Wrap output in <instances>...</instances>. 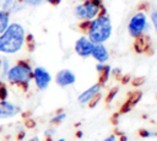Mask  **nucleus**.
Masks as SVG:
<instances>
[{
	"instance_id": "f257e3e1",
	"label": "nucleus",
	"mask_w": 157,
	"mask_h": 141,
	"mask_svg": "<svg viewBox=\"0 0 157 141\" xmlns=\"http://www.w3.org/2000/svg\"><path fill=\"white\" fill-rule=\"evenodd\" d=\"M26 31L22 25L12 22L0 34V53L1 54H16L25 45Z\"/></svg>"
},
{
	"instance_id": "f03ea898",
	"label": "nucleus",
	"mask_w": 157,
	"mask_h": 141,
	"mask_svg": "<svg viewBox=\"0 0 157 141\" xmlns=\"http://www.w3.org/2000/svg\"><path fill=\"white\" fill-rule=\"evenodd\" d=\"M6 80L11 86H15L23 92H27L29 83L33 80V67L28 59H20L10 66Z\"/></svg>"
},
{
	"instance_id": "7ed1b4c3",
	"label": "nucleus",
	"mask_w": 157,
	"mask_h": 141,
	"mask_svg": "<svg viewBox=\"0 0 157 141\" xmlns=\"http://www.w3.org/2000/svg\"><path fill=\"white\" fill-rule=\"evenodd\" d=\"M112 21L109 18L108 15H99L96 18L91 20L87 34H88V39L93 43V44H98V43H104L105 40L109 39L110 34H112Z\"/></svg>"
},
{
	"instance_id": "20e7f679",
	"label": "nucleus",
	"mask_w": 157,
	"mask_h": 141,
	"mask_svg": "<svg viewBox=\"0 0 157 141\" xmlns=\"http://www.w3.org/2000/svg\"><path fill=\"white\" fill-rule=\"evenodd\" d=\"M74 13L80 20L91 21L99 15H107V10L102 0H85L75 7Z\"/></svg>"
},
{
	"instance_id": "39448f33",
	"label": "nucleus",
	"mask_w": 157,
	"mask_h": 141,
	"mask_svg": "<svg viewBox=\"0 0 157 141\" xmlns=\"http://www.w3.org/2000/svg\"><path fill=\"white\" fill-rule=\"evenodd\" d=\"M147 28H148L147 17L146 13L142 11H137L136 13H134L128 23V32L132 38H137L145 34Z\"/></svg>"
},
{
	"instance_id": "423d86ee",
	"label": "nucleus",
	"mask_w": 157,
	"mask_h": 141,
	"mask_svg": "<svg viewBox=\"0 0 157 141\" xmlns=\"http://www.w3.org/2000/svg\"><path fill=\"white\" fill-rule=\"evenodd\" d=\"M36 87L39 91H44L48 88V86L52 82V75L49 71L43 66H36L33 69V80Z\"/></svg>"
},
{
	"instance_id": "0eeeda50",
	"label": "nucleus",
	"mask_w": 157,
	"mask_h": 141,
	"mask_svg": "<svg viewBox=\"0 0 157 141\" xmlns=\"http://www.w3.org/2000/svg\"><path fill=\"white\" fill-rule=\"evenodd\" d=\"M93 43L87 38V37H80L75 42V51L78 56L81 58H88L92 54L93 49Z\"/></svg>"
},
{
	"instance_id": "6e6552de",
	"label": "nucleus",
	"mask_w": 157,
	"mask_h": 141,
	"mask_svg": "<svg viewBox=\"0 0 157 141\" xmlns=\"http://www.w3.org/2000/svg\"><path fill=\"white\" fill-rule=\"evenodd\" d=\"M135 42H134V50L135 53L137 54H147V55H151L153 53L152 50V45H151V40L148 38V36L146 34H142L137 38H134Z\"/></svg>"
},
{
	"instance_id": "1a4fd4ad",
	"label": "nucleus",
	"mask_w": 157,
	"mask_h": 141,
	"mask_svg": "<svg viewBox=\"0 0 157 141\" xmlns=\"http://www.w3.org/2000/svg\"><path fill=\"white\" fill-rule=\"evenodd\" d=\"M75 82H76V76L69 69H63L58 71L55 75V83L59 87H67V86L74 85Z\"/></svg>"
},
{
	"instance_id": "9d476101",
	"label": "nucleus",
	"mask_w": 157,
	"mask_h": 141,
	"mask_svg": "<svg viewBox=\"0 0 157 141\" xmlns=\"http://www.w3.org/2000/svg\"><path fill=\"white\" fill-rule=\"evenodd\" d=\"M21 112V108L7 99H0V119H9L17 115Z\"/></svg>"
},
{
	"instance_id": "9b49d317",
	"label": "nucleus",
	"mask_w": 157,
	"mask_h": 141,
	"mask_svg": "<svg viewBox=\"0 0 157 141\" xmlns=\"http://www.w3.org/2000/svg\"><path fill=\"white\" fill-rule=\"evenodd\" d=\"M141 98H142V92L141 91H137L136 90V91L130 92L129 96H128V98H126V101L121 104V107L119 109V114H125V113L130 112L141 101Z\"/></svg>"
},
{
	"instance_id": "f8f14e48",
	"label": "nucleus",
	"mask_w": 157,
	"mask_h": 141,
	"mask_svg": "<svg viewBox=\"0 0 157 141\" xmlns=\"http://www.w3.org/2000/svg\"><path fill=\"white\" fill-rule=\"evenodd\" d=\"M91 56H92L96 61H98V63H101V64H104V63H107L108 59H109V51H108V49L105 48V45H104L103 43H98V44H94V45H93Z\"/></svg>"
},
{
	"instance_id": "ddd939ff",
	"label": "nucleus",
	"mask_w": 157,
	"mask_h": 141,
	"mask_svg": "<svg viewBox=\"0 0 157 141\" xmlns=\"http://www.w3.org/2000/svg\"><path fill=\"white\" fill-rule=\"evenodd\" d=\"M1 10L6 11L7 13H17L25 7L23 0H1L0 2Z\"/></svg>"
},
{
	"instance_id": "4468645a",
	"label": "nucleus",
	"mask_w": 157,
	"mask_h": 141,
	"mask_svg": "<svg viewBox=\"0 0 157 141\" xmlns=\"http://www.w3.org/2000/svg\"><path fill=\"white\" fill-rule=\"evenodd\" d=\"M101 88H102V86H101L98 82L94 83V85H92L90 88H87L86 91H83V92L78 96V98H77L78 103H81V104H86V103H88L90 99H91L93 96H96L97 93H99Z\"/></svg>"
},
{
	"instance_id": "2eb2a0df",
	"label": "nucleus",
	"mask_w": 157,
	"mask_h": 141,
	"mask_svg": "<svg viewBox=\"0 0 157 141\" xmlns=\"http://www.w3.org/2000/svg\"><path fill=\"white\" fill-rule=\"evenodd\" d=\"M96 70L98 72V83L101 86L105 85L108 78H109V75H110V66L107 65V64H101L98 63L96 65Z\"/></svg>"
},
{
	"instance_id": "dca6fc26",
	"label": "nucleus",
	"mask_w": 157,
	"mask_h": 141,
	"mask_svg": "<svg viewBox=\"0 0 157 141\" xmlns=\"http://www.w3.org/2000/svg\"><path fill=\"white\" fill-rule=\"evenodd\" d=\"M10 25V13L0 9V34L9 27Z\"/></svg>"
},
{
	"instance_id": "f3484780",
	"label": "nucleus",
	"mask_w": 157,
	"mask_h": 141,
	"mask_svg": "<svg viewBox=\"0 0 157 141\" xmlns=\"http://www.w3.org/2000/svg\"><path fill=\"white\" fill-rule=\"evenodd\" d=\"M9 97V87H7V83L0 78V99H7Z\"/></svg>"
},
{
	"instance_id": "a211bd4d",
	"label": "nucleus",
	"mask_w": 157,
	"mask_h": 141,
	"mask_svg": "<svg viewBox=\"0 0 157 141\" xmlns=\"http://www.w3.org/2000/svg\"><path fill=\"white\" fill-rule=\"evenodd\" d=\"M25 44L27 45V48H28L29 51H33L34 50V48H36V40H34V38H33L32 34H26Z\"/></svg>"
},
{
	"instance_id": "6ab92c4d",
	"label": "nucleus",
	"mask_w": 157,
	"mask_h": 141,
	"mask_svg": "<svg viewBox=\"0 0 157 141\" xmlns=\"http://www.w3.org/2000/svg\"><path fill=\"white\" fill-rule=\"evenodd\" d=\"M65 119H66V114H65V113H60V114H56V115H54L53 118H50L49 123H50V124H54V125H56V124H60V123H63Z\"/></svg>"
},
{
	"instance_id": "aec40b11",
	"label": "nucleus",
	"mask_w": 157,
	"mask_h": 141,
	"mask_svg": "<svg viewBox=\"0 0 157 141\" xmlns=\"http://www.w3.org/2000/svg\"><path fill=\"white\" fill-rule=\"evenodd\" d=\"M118 92H119V87H118V86L110 88L109 92H108V94H107V97H105V103H110V102L114 99V97H115V94H117Z\"/></svg>"
},
{
	"instance_id": "412c9836",
	"label": "nucleus",
	"mask_w": 157,
	"mask_h": 141,
	"mask_svg": "<svg viewBox=\"0 0 157 141\" xmlns=\"http://www.w3.org/2000/svg\"><path fill=\"white\" fill-rule=\"evenodd\" d=\"M99 101H101V93H97L96 96H93V97L90 99V102H88V107H90V108L96 107V104H97Z\"/></svg>"
},
{
	"instance_id": "4be33fe9",
	"label": "nucleus",
	"mask_w": 157,
	"mask_h": 141,
	"mask_svg": "<svg viewBox=\"0 0 157 141\" xmlns=\"http://www.w3.org/2000/svg\"><path fill=\"white\" fill-rule=\"evenodd\" d=\"M43 1H44V0H23V4H25V5H28V6L36 7V6H39Z\"/></svg>"
},
{
	"instance_id": "5701e85b",
	"label": "nucleus",
	"mask_w": 157,
	"mask_h": 141,
	"mask_svg": "<svg viewBox=\"0 0 157 141\" xmlns=\"http://www.w3.org/2000/svg\"><path fill=\"white\" fill-rule=\"evenodd\" d=\"M151 21H152V25H153L155 31L157 33V11H152L151 12Z\"/></svg>"
},
{
	"instance_id": "b1692460",
	"label": "nucleus",
	"mask_w": 157,
	"mask_h": 141,
	"mask_svg": "<svg viewBox=\"0 0 157 141\" xmlns=\"http://www.w3.org/2000/svg\"><path fill=\"white\" fill-rule=\"evenodd\" d=\"M144 81H145V78H144V77H141L140 80L135 78V80L132 81V85H134V86H137V85H141V83H144Z\"/></svg>"
},
{
	"instance_id": "393cba45",
	"label": "nucleus",
	"mask_w": 157,
	"mask_h": 141,
	"mask_svg": "<svg viewBox=\"0 0 157 141\" xmlns=\"http://www.w3.org/2000/svg\"><path fill=\"white\" fill-rule=\"evenodd\" d=\"M47 2H49L50 5H53V6H56V5H59L60 2H61V0H45Z\"/></svg>"
},
{
	"instance_id": "a878e982",
	"label": "nucleus",
	"mask_w": 157,
	"mask_h": 141,
	"mask_svg": "<svg viewBox=\"0 0 157 141\" xmlns=\"http://www.w3.org/2000/svg\"><path fill=\"white\" fill-rule=\"evenodd\" d=\"M54 132H55V130H54V129H48V130H45L44 135H45L47 137H49V136H52V135H53Z\"/></svg>"
},
{
	"instance_id": "bb28decb",
	"label": "nucleus",
	"mask_w": 157,
	"mask_h": 141,
	"mask_svg": "<svg viewBox=\"0 0 157 141\" xmlns=\"http://www.w3.org/2000/svg\"><path fill=\"white\" fill-rule=\"evenodd\" d=\"M103 141H115V135H109V136L105 137Z\"/></svg>"
},
{
	"instance_id": "cd10ccee",
	"label": "nucleus",
	"mask_w": 157,
	"mask_h": 141,
	"mask_svg": "<svg viewBox=\"0 0 157 141\" xmlns=\"http://www.w3.org/2000/svg\"><path fill=\"white\" fill-rule=\"evenodd\" d=\"M2 65H4V58H0V74L2 71Z\"/></svg>"
},
{
	"instance_id": "c85d7f7f",
	"label": "nucleus",
	"mask_w": 157,
	"mask_h": 141,
	"mask_svg": "<svg viewBox=\"0 0 157 141\" xmlns=\"http://www.w3.org/2000/svg\"><path fill=\"white\" fill-rule=\"evenodd\" d=\"M27 141H39V139H38V137H32V139H29V140H27Z\"/></svg>"
},
{
	"instance_id": "c756f323",
	"label": "nucleus",
	"mask_w": 157,
	"mask_h": 141,
	"mask_svg": "<svg viewBox=\"0 0 157 141\" xmlns=\"http://www.w3.org/2000/svg\"><path fill=\"white\" fill-rule=\"evenodd\" d=\"M58 141H65V139H59Z\"/></svg>"
},
{
	"instance_id": "7c9ffc66",
	"label": "nucleus",
	"mask_w": 157,
	"mask_h": 141,
	"mask_svg": "<svg viewBox=\"0 0 157 141\" xmlns=\"http://www.w3.org/2000/svg\"><path fill=\"white\" fill-rule=\"evenodd\" d=\"M82 1H85V0H82Z\"/></svg>"
}]
</instances>
